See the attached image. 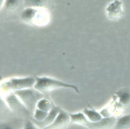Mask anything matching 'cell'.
Wrapping results in <instances>:
<instances>
[{
    "instance_id": "11",
    "label": "cell",
    "mask_w": 130,
    "mask_h": 129,
    "mask_svg": "<svg viewBox=\"0 0 130 129\" xmlns=\"http://www.w3.org/2000/svg\"><path fill=\"white\" fill-rule=\"evenodd\" d=\"M38 107L39 109L47 112L51 108V105L48 101L45 99L40 100L38 103Z\"/></svg>"
},
{
    "instance_id": "1",
    "label": "cell",
    "mask_w": 130,
    "mask_h": 129,
    "mask_svg": "<svg viewBox=\"0 0 130 129\" xmlns=\"http://www.w3.org/2000/svg\"><path fill=\"white\" fill-rule=\"evenodd\" d=\"M35 78L36 82L34 85V88L40 92H45L55 88L66 87L72 88L76 92L79 93L78 87L74 85L67 84L62 81L47 77H35Z\"/></svg>"
},
{
    "instance_id": "5",
    "label": "cell",
    "mask_w": 130,
    "mask_h": 129,
    "mask_svg": "<svg viewBox=\"0 0 130 129\" xmlns=\"http://www.w3.org/2000/svg\"><path fill=\"white\" fill-rule=\"evenodd\" d=\"M116 94L121 103L124 105L130 104V92L127 90H122L118 92Z\"/></svg>"
},
{
    "instance_id": "7",
    "label": "cell",
    "mask_w": 130,
    "mask_h": 129,
    "mask_svg": "<svg viewBox=\"0 0 130 129\" xmlns=\"http://www.w3.org/2000/svg\"><path fill=\"white\" fill-rule=\"evenodd\" d=\"M84 113L92 122H97L102 119L101 115L99 113L94 111L85 109L84 110Z\"/></svg>"
},
{
    "instance_id": "12",
    "label": "cell",
    "mask_w": 130,
    "mask_h": 129,
    "mask_svg": "<svg viewBox=\"0 0 130 129\" xmlns=\"http://www.w3.org/2000/svg\"><path fill=\"white\" fill-rule=\"evenodd\" d=\"M48 115L47 112L40 109H37L35 115V117L39 121L45 120Z\"/></svg>"
},
{
    "instance_id": "8",
    "label": "cell",
    "mask_w": 130,
    "mask_h": 129,
    "mask_svg": "<svg viewBox=\"0 0 130 129\" xmlns=\"http://www.w3.org/2000/svg\"><path fill=\"white\" fill-rule=\"evenodd\" d=\"M116 128H127L130 126V114L120 117L117 121L116 125Z\"/></svg>"
},
{
    "instance_id": "9",
    "label": "cell",
    "mask_w": 130,
    "mask_h": 129,
    "mask_svg": "<svg viewBox=\"0 0 130 129\" xmlns=\"http://www.w3.org/2000/svg\"><path fill=\"white\" fill-rule=\"evenodd\" d=\"M24 5L31 7H41L44 6L47 0H24Z\"/></svg>"
},
{
    "instance_id": "2",
    "label": "cell",
    "mask_w": 130,
    "mask_h": 129,
    "mask_svg": "<svg viewBox=\"0 0 130 129\" xmlns=\"http://www.w3.org/2000/svg\"><path fill=\"white\" fill-rule=\"evenodd\" d=\"M36 78L29 77L22 78H12L4 81L1 84V89L4 92L10 90H21L31 87L36 82Z\"/></svg>"
},
{
    "instance_id": "4",
    "label": "cell",
    "mask_w": 130,
    "mask_h": 129,
    "mask_svg": "<svg viewBox=\"0 0 130 129\" xmlns=\"http://www.w3.org/2000/svg\"><path fill=\"white\" fill-rule=\"evenodd\" d=\"M69 115L62 111H60L58 115L56 117L54 123L50 126H61L62 124H66L69 120Z\"/></svg>"
},
{
    "instance_id": "6",
    "label": "cell",
    "mask_w": 130,
    "mask_h": 129,
    "mask_svg": "<svg viewBox=\"0 0 130 129\" xmlns=\"http://www.w3.org/2000/svg\"><path fill=\"white\" fill-rule=\"evenodd\" d=\"M23 0H5L4 8L8 10H14L22 5Z\"/></svg>"
},
{
    "instance_id": "10",
    "label": "cell",
    "mask_w": 130,
    "mask_h": 129,
    "mask_svg": "<svg viewBox=\"0 0 130 129\" xmlns=\"http://www.w3.org/2000/svg\"><path fill=\"white\" fill-rule=\"evenodd\" d=\"M70 116H71L72 121L80 122L81 124L84 123L85 124L87 123L86 119L82 113H79L75 114H70Z\"/></svg>"
},
{
    "instance_id": "3",
    "label": "cell",
    "mask_w": 130,
    "mask_h": 129,
    "mask_svg": "<svg viewBox=\"0 0 130 129\" xmlns=\"http://www.w3.org/2000/svg\"><path fill=\"white\" fill-rule=\"evenodd\" d=\"M15 93L20 97L24 104L29 109L33 108L38 98L41 96L39 93L28 89L16 91Z\"/></svg>"
}]
</instances>
